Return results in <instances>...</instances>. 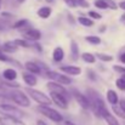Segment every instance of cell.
Wrapping results in <instances>:
<instances>
[{"mask_svg":"<svg viewBox=\"0 0 125 125\" xmlns=\"http://www.w3.org/2000/svg\"><path fill=\"white\" fill-rule=\"evenodd\" d=\"M87 94H90L89 96H90L91 108L94 109V112H95L97 115H100L101 109H102L103 107H106V106H104V102L102 101V98L98 96V94H97L96 91H94V90H87Z\"/></svg>","mask_w":125,"mask_h":125,"instance_id":"obj_1","label":"cell"},{"mask_svg":"<svg viewBox=\"0 0 125 125\" xmlns=\"http://www.w3.org/2000/svg\"><path fill=\"white\" fill-rule=\"evenodd\" d=\"M27 92H28V95H31V97L35 101V102H38L40 106H47V104H51V98L50 97H47L44 92L42 91H39V90H34V89H27Z\"/></svg>","mask_w":125,"mask_h":125,"instance_id":"obj_2","label":"cell"},{"mask_svg":"<svg viewBox=\"0 0 125 125\" xmlns=\"http://www.w3.org/2000/svg\"><path fill=\"white\" fill-rule=\"evenodd\" d=\"M9 97L17 104H20L21 107H28L31 104V101L29 98L27 97V95H24L22 91L20 90H12L10 94H9Z\"/></svg>","mask_w":125,"mask_h":125,"instance_id":"obj_3","label":"cell"},{"mask_svg":"<svg viewBox=\"0 0 125 125\" xmlns=\"http://www.w3.org/2000/svg\"><path fill=\"white\" fill-rule=\"evenodd\" d=\"M0 114H2V117H16V118H18V117H22L24 113L21 109H18V108H16L11 104L0 103Z\"/></svg>","mask_w":125,"mask_h":125,"instance_id":"obj_4","label":"cell"},{"mask_svg":"<svg viewBox=\"0 0 125 125\" xmlns=\"http://www.w3.org/2000/svg\"><path fill=\"white\" fill-rule=\"evenodd\" d=\"M39 112L44 114L46 118H49L50 120H52V122H57V123H60L61 120H62V115L56 111V109H53V108H51L50 106H39Z\"/></svg>","mask_w":125,"mask_h":125,"instance_id":"obj_5","label":"cell"},{"mask_svg":"<svg viewBox=\"0 0 125 125\" xmlns=\"http://www.w3.org/2000/svg\"><path fill=\"white\" fill-rule=\"evenodd\" d=\"M73 96H74V98L77 100V102L80 104V107L84 108V109H89V108H91V103H90V100L83 95L82 92H79V91H73Z\"/></svg>","mask_w":125,"mask_h":125,"instance_id":"obj_6","label":"cell"},{"mask_svg":"<svg viewBox=\"0 0 125 125\" xmlns=\"http://www.w3.org/2000/svg\"><path fill=\"white\" fill-rule=\"evenodd\" d=\"M51 100L60 107V108H63V109H66L68 106V102H67V98H66V96L64 95H62V94H57V92H51Z\"/></svg>","mask_w":125,"mask_h":125,"instance_id":"obj_7","label":"cell"},{"mask_svg":"<svg viewBox=\"0 0 125 125\" xmlns=\"http://www.w3.org/2000/svg\"><path fill=\"white\" fill-rule=\"evenodd\" d=\"M100 115H101V117H102V118H103L107 123H108V125H120V124H119V122L115 119V117H113L106 107H103V108L101 109Z\"/></svg>","mask_w":125,"mask_h":125,"instance_id":"obj_8","label":"cell"},{"mask_svg":"<svg viewBox=\"0 0 125 125\" xmlns=\"http://www.w3.org/2000/svg\"><path fill=\"white\" fill-rule=\"evenodd\" d=\"M0 125H26L21 119L16 117H1Z\"/></svg>","mask_w":125,"mask_h":125,"instance_id":"obj_9","label":"cell"},{"mask_svg":"<svg viewBox=\"0 0 125 125\" xmlns=\"http://www.w3.org/2000/svg\"><path fill=\"white\" fill-rule=\"evenodd\" d=\"M47 75L50 77V78H52V79H55L57 83L60 84H63V85H66V84H69L71 83V79L67 77V75H63V74H58V73H56V72H49L47 73Z\"/></svg>","mask_w":125,"mask_h":125,"instance_id":"obj_10","label":"cell"},{"mask_svg":"<svg viewBox=\"0 0 125 125\" xmlns=\"http://www.w3.org/2000/svg\"><path fill=\"white\" fill-rule=\"evenodd\" d=\"M24 38L27 40H31V42H37L42 38V33L38 29H29L24 33Z\"/></svg>","mask_w":125,"mask_h":125,"instance_id":"obj_11","label":"cell"},{"mask_svg":"<svg viewBox=\"0 0 125 125\" xmlns=\"http://www.w3.org/2000/svg\"><path fill=\"white\" fill-rule=\"evenodd\" d=\"M47 89L51 91V92H57V94H62V95H67V91H66V89L61 85L60 83H49L47 84Z\"/></svg>","mask_w":125,"mask_h":125,"instance_id":"obj_12","label":"cell"},{"mask_svg":"<svg viewBox=\"0 0 125 125\" xmlns=\"http://www.w3.org/2000/svg\"><path fill=\"white\" fill-rule=\"evenodd\" d=\"M61 71L67 73V74H69V75H78L82 72V69L79 67H77V66H62Z\"/></svg>","mask_w":125,"mask_h":125,"instance_id":"obj_13","label":"cell"},{"mask_svg":"<svg viewBox=\"0 0 125 125\" xmlns=\"http://www.w3.org/2000/svg\"><path fill=\"white\" fill-rule=\"evenodd\" d=\"M2 77H4V79H6V80H9V82H12V80H15V79L17 78V73H16L15 69L9 68V69H5V71H4Z\"/></svg>","mask_w":125,"mask_h":125,"instance_id":"obj_14","label":"cell"},{"mask_svg":"<svg viewBox=\"0 0 125 125\" xmlns=\"http://www.w3.org/2000/svg\"><path fill=\"white\" fill-rule=\"evenodd\" d=\"M23 80L31 86H34L37 84V78L35 75H33V73H23Z\"/></svg>","mask_w":125,"mask_h":125,"instance_id":"obj_15","label":"cell"},{"mask_svg":"<svg viewBox=\"0 0 125 125\" xmlns=\"http://www.w3.org/2000/svg\"><path fill=\"white\" fill-rule=\"evenodd\" d=\"M26 68L28 69L29 73H33V74H39L40 73V67L34 63V62H27L26 63Z\"/></svg>","mask_w":125,"mask_h":125,"instance_id":"obj_16","label":"cell"},{"mask_svg":"<svg viewBox=\"0 0 125 125\" xmlns=\"http://www.w3.org/2000/svg\"><path fill=\"white\" fill-rule=\"evenodd\" d=\"M52 56H53V60H55L56 62H61V61L63 60V56H64L63 49H62V47H56V49L53 50Z\"/></svg>","mask_w":125,"mask_h":125,"instance_id":"obj_17","label":"cell"},{"mask_svg":"<svg viewBox=\"0 0 125 125\" xmlns=\"http://www.w3.org/2000/svg\"><path fill=\"white\" fill-rule=\"evenodd\" d=\"M107 100L111 104H117L118 103V95L115 91L113 90H108L107 91Z\"/></svg>","mask_w":125,"mask_h":125,"instance_id":"obj_18","label":"cell"},{"mask_svg":"<svg viewBox=\"0 0 125 125\" xmlns=\"http://www.w3.org/2000/svg\"><path fill=\"white\" fill-rule=\"evenodd\" d=\"M38 15L42 17V18H47L50 15H51V9L47 7V6H44V7H40L39 11H38Z\"/></svg>","mask_w":125,"mask_h":125,"instance_id":"obj_19","label":"cell"},{"mask_svg":"<svg viewBox=\"0 0 125 125\" xmlns=\"http://www.w3.org/2000/svg\"><path fill=\"white\" fill-rule=\"evenodd\" d=\"M15 42H6L2 46V50L7 51V52H16L17 51V46H15Z\"/></svg>","mask_w":125,"mask_h":125,"instance_id":"obj_20","label":"cell"},{"mask_svg":"<svg viewBox=\"0 0 125 125\" xmlns=\"http://www.w3.org/2000/svg\"><path fill=\"white\" fill-rule=\"evenodd\" d=\"M78 21H79L80 24H83V26H85V27H91V26H94L92 20H90L89 17H79Z\"/></svg>","mask_w":125,"mask_h":125,"instance_id":"obj_21","label":"cell"},{"mask_svg":"<svg viewBox=\"0 0 125 125\" xmlns=\"http://www.w3.org/2000/svg\"><path fill=\"white\" fill-rule=\"evenodd\" d=\"M82 57H83L84 61L87 62V63H94L95 62V56L91 55V53H89V52H84L83 55H82Z\"/></svg>","mask_w":125,"mask_h":125,"instance_id":"obj_22","label":"cell"},{"mask_svg":"<svg viewBox=\"0 0 125 125\" xmlns=\"http://www.w3.org/2000/svg\"><path fill=\"white\" fill-rule=\"evenodd\" d=\"M85 39H86V42H91V44H95V45L101 42V39H100L98 37H95V35H89V37H86Z\"/></svg>","mask_w":125,"mask_h":125,"instance_id":"obj_23","label":"cell"},{"mask_svg":"<svg viewBox=\"0 0 125 125\" xmlns=\"http://www.w3.org/2000/svg\"><path fill=\"white\" fill-rule=\"evenodd\" d=\"M95 6L98 7V9H102V10L108 9V5H107V2H106L104 0H96V1H95Z\"/></svg>","mask_w":125,"mask_h":125,"instance_id":"obj_24","label":"cell"},{"mask_svg":"<svg viewBox=\"0 0 125 125\" xmlns=\"http://www.w3.org/2000/svg\"><path fill=\"white\" fill-rule=\"evenodd\" d=\"M13 42H15L17 46H23V47H29V46H31L29 42H26V40H23V39H17V40H15Z\"/></svg>","mask_w":125,"mask_h":125,"instance_id":"obj_25","label":"cell"},{"mask_svg":"<svg viewBox=\"0 0 125 125\" xmlns=\"http://www.w3.org/2000/svg\"><path fill=\"white\" fill-rule=\"evenodd\" d=\"M97 57H98L100 60L104 61V62H109V61L113 60L112 56H109V55H103V53H97Z\"/></svg>","mask_w":125,"mask_h":125,"instance_id":"obj_26","label":"cell"},{"mask_svg":"<svg viewBox=\"0 0 125 125\" xmlns=\"http://www.w3.org/2000/svg\"><path fill=\"white\" fill-rule=\"evenodd\" d=\"M115 85H117L118 89H120L122 91H125V80L123 78H119V79L115 82Z\"/></svg>","mask_w":125,"mask_h":125,"instance_id":"obj_27","label":"cell"},{"mask_svg":"<svg viewBox=\"0 0 125 125\" xmlns=\"http://www.w3.org/2000/svg\"><path fill=\"white\" fill-rule=\"evenodd\" d=\"M113 111H114V113H115V114H118L119 117H122V118H124L125 119V112L120 108V107L118 108V107H115V106H114V107H113Z\"/></svg>","mask_w":125,"mask_h":125,"instance_id":"obj_28","label":"cell"},{"mask_svg":"<svg viewBox=\"0 0 125 125\" xmlns=\"http://www.w3.org/2000/svg\"><path fill=\"white\" fill-rule=\"evenodd\" d=\"M72 53H73V58L77 60L78 58V49H77V44L72 42Z\"/></svg>","mask_w":125,"mask_h":125,"instance_id":"obj_29","label":"cell"},{"mask_svg":"<svg viewBox=\"0 0 125 125\" xmlns=\"http://www.w3.org/2000/svg\"><path fill=\"white\" fill-rule=\"evenodd\" d=\"M104 1L107 2V5H108L109 9H112V10H117V9H118V5H117L113 0H104Z\"/></svg>","mask_w":125,"mask_h":125,"instance_id":"obj_30","label":"cell"},{"mask_svg":"<svg viewBox=\"0 0 125 125\" xmlns=\"http://www.w3.org/2000/svg\"><path fill=\"white\" fill-rule=\"evenodd\" d=\"M28 23V21L27 20H22V21H18L17 23H15L13 24V28H21V27H23L24 24H27Z\"/></svg>","mask_w":125,"mask_h":125,"instance_id":"obj_31","label":"cell"},{"mask_svg":"<svg viewBox=\"0 0 125 125\" xmlns=\"http://www.w3.org/2000/svg\"><path fill=\"white\" fill-rule=\"evenodd\" d=\"M69 7H75L78 5V0H63Z\"/></svg>","mask_w":125,"mask_h":125,"instance_id":"obj_32","label":"cell"},{"mask_svg":"<svg viewBox=\"0 0 125 125\" xmlns=\"http://www.w3.org/2000/svg\"><path fill=\"white\" fill-rule=\"evenodd\" d=\"M89 16L92 17V18H95V20H100V18L102 17L100 13H97V12H95V11H90V12H89Z\"/></svg>","mask_w":125,"mask_h":125,"instance_id":"obj_33","label":"cell"},{"mask_svg":"<svg viewBox=\"0 0 125 125\" xmlns=\"http://www.w3.org/2000/svg\"><path fill=\"white\" fill-rule=\"evenodd\" d=\"M114 71L120 72L122 74H123V73H125V68H123V67H119V66H114Z\"/></svg>","mask_w":125,"mask_h":125,"instance_id":"obj_34","label":"cell"},{"mask_svg":"<svg viewBox=\"0 0 125 125\" xmlns=\"http://www.w3.org/2000/svg\"><path fill=\"white\" fill-rule=\"evenodd\" d=\"M119 107L125 112V100H120L119 101Z\"/></svg>","mask_w":125,"mask_h":125,"instance_id":"obj_35","label":"cell"},{"mask_svg":"<svg viewBox=\"0 0 125 125\" xmlns=\"http://www.w3.org/2000/svg\"><path fill=\"white\" fill-rule=\"evenodd\" d=\"M0 61H7V57L1 52V50H0Z\"/></svg>","mask_w":125,"mask_h":125,"instance_id":"obj_36","label":"cell"},{"mask_svg":"<svg viewBox=\"0 0 125 125\" xmlns=\"http://www.w3.org/2000/svg\"><path fill=\"white\" fill-rule=\"evenodd\" d=\"M119 7H120L122 10H124V11H125V0H124V1H120V2H119Z\"/></svg>","mask_w":125,"mask_h":125,"instance_id":"obj_37","label":"cell"},{"mask_svg":"<svg viewBox=\"0 0 125 125\" xmlns=\"http://www.w3.org/2000/svg\"><path fill=\"white\" fill-rule=\"evenodd\" d=\"M120 61H122L123 63H125V52H124V53H122V55H120Z\"/></svg>","mask_w":125,"mask_h":125,"instance_id":"obj_38","label":"cell"},{"mask_svg":"<svg viewBox=\"0 0 125 125\" xmlns=\"http://www.w3.org/2000/svg\"><path fill=\"white\" fill-rule=\"evenodd\" d=\"M37 125H47V124H46L45 122H42V120H40V119H39V120L37 122Z\"/></svg>","mask_w":125,"mask_h":125,"instance_id":"obj_39","label":"cell"},{"mask_svg":"<svg viewBox=\"0 0 125 125\" xmlns=\"http://www.w3.org/2000/svg\"><path fill=\"white\" fill-rule=\"evenodd\" d=\"M64 124L66 125H74L72 122H69V120H66V122H64Z\"/></svg>","mask_w":125,"mask_h":125,"instance_id":"obj_40","label":"cell"},{"mask_svg":"<svg viewBox=\"0 0 125 125\" xmlns=\"http://www.w3.org/2000/svg\"><path fill=\"white\" fill-rule=\"evenodd\" d=\"M122 21H125V13L123 15V16H122Z\"/></svg>","mask_w":125,"mask_h":125,"instance_id":"obj_41","label":"cell"},{"mask_svg":"<svg viewBox=\"0 0 125 125\" xmlns=\"http://www.w3.org/2000/svg\"><path fill=\"white\" fill-rule=\"evenodd\" d=\"M122 78H123V79L125 80V73H123V74H122Z\"/></svg>","mask_w":125,"mask_h":125,"instance_id":"obj_42","label":"cell"},{"mask_svg":"<svg viewBox=\"0 0 125 125\" xmlns=\"http://www.w3.org/2000/svg\"><path fill=\"white\" fill-rule=\"evenodd\" d=\"M46 1H47V2H52L53 0H46Z\"/></svg>","mask_w":125,"mask_h":125,"instance_id":"obj_43","label":"cell"},{"mask_svg":"<svg viewBox=\"0 0 125 125\" xmlns=\"http://www.w3.org/2000/svg\"><path fill=\"white\" fill-rule=\"evenodd\" d=\"M18 1H21V2H22V1H24V0H18Z\"/></svg>","mask_w":125,"mask_h":125,"instance_id":"obj_44","label":"cell"},{"mask_svg":"<svg viewBox=\"0 0 125 125\" xmlns=\"http://www.w3.org/2000/svg\"><path fill=\"white\" fill-rule=\"evenodd\" d=\"M79 1H84V0H78V2H79Z\"/></svg>","mask_w":125,"mask_h":125,"instance_id":"obj_45","label":"cell"},{"mask_svg":"<svg viewBox=\"0 0 125 125\" xmlns=\"http://www.w3.org/2000/svg\"><path fill=\"white\" fill-rule=\"evenodd\" d=\"M0 4H1V0H0Z\"/></svg>","mask_w":125,"mask_h":125,"instance_id":"obj_46","label":"cell"}]
</instances>
